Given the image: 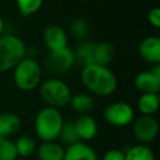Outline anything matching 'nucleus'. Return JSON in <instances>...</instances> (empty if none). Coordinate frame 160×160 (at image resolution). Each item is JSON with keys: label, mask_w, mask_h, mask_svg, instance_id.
<instances>
[{"label": "nucleus", "mask_w": 160, "mask_h": 160, "mask_svg": "<svg viewBox=\"0 0 160 160\" xmlns=\"http://www.w3.org/2000/svg\"><path fill=\"white\" fill-rule=\"evenodd\" d=\"M80 79L90 94L107 98L118 89L116 75L108 66L91 64L83 66L80 72Z\"/></svg>", "instance_id": "obj_1"}, {"label": "nucleus", "mask_w": 160, "mask_h": 160, "mask_svg": "<svg viewBox=\"0 0 160 160\" xmlns=\"http://www.w3.org/2000/svg\"><path fill=\"white\" fill-rule=\"evenodd\" d=\"M64 118L58 109L45 107L38 112L34 120V131L42 142H53L58 139Z\"/></svg>", "instance_id": "obj_2"}, {"label": "nucleus", "mask_w": 160, "mask_h": 160, "mask_svg": "<svg viewBox=\"0 0 160 160\" xmlns=\"http://www.w3.org/2000/svg\"><path fill=\"white\" fill-rule=\"evenodd\" d=\"M27 57V47L19 36L13 34L0 35V73L13 69Z\"/></svg>", "instance_id": "obj_3"}, {"label": "nucleus", "mask_w": 160, "mask_h": 160, "mask_svg": "<svg viewBox=\"0 0 160 160\" xmlns=\"http://www.w3.org/2000/svg\"><path fill=\"white\" fill-rule=\"evenodd\" d=\"M42 67L32 57H25L13 68V82L19 90L30 92L40 87Z\"/></svg>", "instance_id": "obj_4"}, {"label": "nucleus", "mask_w": 160, "mask_h": 160, "mask_svg": "<svg viewBox=\"0 0 160 160\" xmlns=\"http://www.w3.org/2000/svg\"><path fill=\"white\" fill-rule=\"evenodd\" d=\"M40 94L47 107L60 109L69 104L71 90L64 80L59 78H49L40 85Z\"/></svg>", "instance_id": "obj_5"}, {"label": "nucleus", "mask_w": 160, "mask_h": 160, "mask_svg": "<svg viewBox=\"0 0 160 160\" xmlns=\"http://www.w3.org/2000/svg\"><path fill=\"white\" fill-rule=\"evenodd\" d=\"M135 112L131 104L123 101H116L109 104L103 111L104 121L114 127H124L132 124Z\"/></svg>", "instance_id": "obj_6"}, {"label": "nucleus", "mask_w": 160, "mask_h": 160, "mask_svg": "<svg viewBox=\"0 0 160 160\" xmlns=\"http://www.w3.org/2000/svg\"><path fill=\"white\" fill-rule=\"evenodd\" d=\"M159 133V123L153 115H140L133 121V135L140 144L147 145L156 139Z\"/></svg>", "instance_id": "obj_7"}, {"label": "nucleus", "mask_w": 160, "mask_h": 160, "mask_svg": "<svg viewBox=\"0 0 160 160\" xmlns=\"http://www.w3.org/2000/svg\"><path fill=\"white\" fill-rule=\"evenodd\" d=\"M75 54L68 46L57 52H49L46 57V66L48 70L56 75L68 72L75 64Z\"/></svg>", "instance_id": "obj_8"}, {"label": "nucleus", "mask_w": 160, "mask_h": 160, "mask_svg": "<svg viewBox=\"0 0 160 160\" xmlns=\"http://www.w3.org/2000/svg\"><path fill=\"white\" fill-rule=\"evenodd\" d=\"M43 42L49 52H57L68 46V36L58 24H51L43 32Z\"/></svg>", "instance_id": "obj_9"}, {"label": "nucleus", "mask_w": 160, "mask_h": 160, "mask_svg": "<svg viewBox=\"0 0 160 160\" xmlns=\"http://www.w3.org/2000/svg\"><path fill=\"white\" fill-rule=\"evenodd\" d=\"M138 54L146 62L151 65L160 64V38L158 36H147L138 46Z\"/></svg>", "instance_id": "obj_10"}, {"label": "nucleus", "mask_w": 160, "mask_h": 160, "mask_svg": "<svg viewBox=\"0 0 160 160\" xmlns=\"http://www.w3.org/2000/svg\"><path fill=\"white\" fill-rule=\"evenodd\" d=\"M73 126L80 140H91L98 134V123L90 114H81L75 121Z\"/></svg>", "instance_id": "obj_11"}, {"label": "nucleus", "mask_w": 160, "mask_h": 160, "mask_svg": "<svg viewBox=\"0 0 160 160\" xmlns=\"http://www.w3.org/2000/svg\"><path fill=\"white\" fill-rule=\"evenodd\" d=\"M134 85L140 93H159L160 77L151 70L140 71L134 79Z\"/></svg>", "instance_id": "obj_12"}, {"label": "nucleus", "mask_w": 160, "mask_h": 160, "mask_svg": "<svg viewBox=\"0 0 160 160\" xmlns=\"http://www.w3.org/2000/svg\"><path fill=\"white\" fill-rule=\"evenodd\" d=\"M62 160H99L96 150L81 140L71 144L65 149Z\"/></svg>", "instance_id": "obj_13"}, {"label": "nucleus", "mask_w": 160, "mask_h": 160, "mask_svg": "<svg viewBox=\"0 0 160 160\" xmlns=\"http://www.w3.org/2000/svg\"><path fill=\"white\" fill-rule=\"evenodd\" d=\"M36 155L38 160H62L65 155V148L56 140L43 142L36 148Z\"/></svg>", "instance_id": "obj_14"}, {"label": "nucleus", "mask_w": 160, "mask_h": 160, "mask_svg": "<svg viewBox=\"0 0 160 160\" xmlns=\"http://www.w3.org/2000/svg\"><path fill=\"white\" fill-rule=\"evenodd\" d=\"M21 120L16 113L5 112L0 114V137L16 135L21 128Z\"/></svg>", "instance_id": "obj_15"}, {"label": "nucleus", "mask_w": 160, "mask_h": 160, "mask_svg": "<svg viewBox=\"0 0 160 160\" xmlns=\"http://www.w3.org/2000/svg\"><path fill=\"white\" fill-rule=\"evenodd\" d=\"M115 57V47L110 42H100L96 43L93 54V64L108 66L111 64Z\"/></svg>", "instance_id": "obj_16"}, {"label": "nucleus", "mask_w": 160, "mask_h": 160, "mask_svg": "<svg viewBox=\"0 0 160 160\" xmlns=\"http://www.w3.org/2000/svg\"><path fill=\"white\" fill-rule=\"evenodd\" d=\"M69 105L79 115L81 114H89L94 108V99L90 93L79 92L71 96Z\"/></svg>", "instance_id": "obj_17"}, {"label": "nucleus", "mask_w": 160, "mask_h": 160, "mask_svg": "<svg viewBox=\"0 0 160 160\" xmlns=\"http://www.w3.org/2000/svg\"><path fill=\"white\" fill-rule=\"evenodd\" d=\"M159 103L158 93H142L137 101L138 111L142 115H153L159 109Z\"/></svg>", "instance_id": "obj_18"}, {"label": "nucleus", "mask_w": 160, "mask_h": 160, "mask_svg": "<svg viewBox=\"0 0 160 160\" xmlns=\"http://www.w3.org/2000/svg\"><path fill=\"white\" fill-rule=\"evenodd\" d=\"M94 47H96V42H82L78 45L76 51H73L75 54V62L78 64L87 66V65L93 64V54Z\"/></svg>", "instance_id": "obj_19"}, {"label": "nucleus", "mask_w": 160, "mask_h": 160, "mask_svg": "<svg viewBox=\"0 0 160 160\" xmlns=\"http://www.w3.org/2000/svg\"><path fill=\"white\" fill-rule=\"evenodd\" d=\"M123 151L125 153V160H156L153 150L145 144L131 146Z\"/></svg>", "instance_id": "obj_20"}, {"label": "nucleus", "mask_w": 160, "mask_h": 160, "mask_svg": "<svg viewBox=\"0 0 160 160\" xmlns=\"http://www.w3.org/2000/svg\"><path fill=\"white\" fill-rule=\"evenodd\" d=\"M17 148V152L18 156L23 158L31 157L33 153H35L36 151V142L31 136L28 135H22L14 142Z\"/></svg>", "instance_id": "obj_21"}, {"label": "nucleus", "mask_w": 160, "mask_h": 160, "mask_svg": "<svg viewBox=\"0 0 160 160\" xmlns=\"http://www.w3.org/2000/svg\"><path fill=\"white\" fill-rule=\"evenodd\" d=\"M43 1L44 0H16L19 12L24 18H29L40 11Z\"/></svg>", "instance_id": "obj_22"}, {"label": "nucleus", "mask_w": 160, "mask_h": 160, "mask_svg": "<svg viewBox=\"0 0 160 160\" xmlns=\"http://www.w3.org/2000/svg\"><path fill=\"white\" fill-rule=\"evenodd\" d=\"M16 144L8 137H0V160H17Z\"/></svg>", "instance_id": "obj_23"}, {"label": "nucleus", "mask_w": 160, "mask_h": 160, "mask_svg": "<svg viewBox=\"0 0 160 160\" xmlns=\"http://www.w3.org/2000/svg\"><path fill=\"white\" fill-rule=\"evenodd\" d=\"M58 138L60 139V142H65L68 146L71 144H75L77 142H80L79 137L77 135V132L75 129V126H73V122H70V121L64 122Z\"/></svg>", "instance_id": "obj_24"}, {"label": "nucleus", "mask_w": 160, "mask_h": 160, "mask_svg": "<svg viewBox=\"0 0 160 160\" xmlns=\"http://www.w3.org/2000/svg\"><path fill=\"white\" fill-rule=\"evenodd\" d=\"M70 31L76 38H85L89 33V24L83 18H76L70 25Z\"/></svg>", "instance_id": "obj_25"}, {"label": "nucleus", "mask_w": 160, "mask_h": 160, "mask_svg": "<svg viewBox=\"0 0 160 160\" xmlns=\"http://www.w3.org/2000/svg\"><path fill=\"white\" fill-rule=\"evenodd\" d=\"M147 20H148L149 24L153 27L155 29H159L160 28V9L158 7L151 8L148 11L147 14Z\"/></svg>", "instance_id": "obj_26"}, {"label": "nucleus", "mask_w": 160, "mask_h": 160, "mask_svg": "<svg viewBox=\"0 0 160 160\" xmlns=\"http://www.w3.org/2000/svg\"><path fill=\"white\" fill-rule=\"evenodd\" d=\"M102 160H125V153L121 149H110L103 155Z\"/></svg>", "instance_id": "obj_27"}, {"label": "nucleus", "mask_w": 160, "mask_h": 160, "mask_svg": "<svg viewBox=\"0 0 160 160\" xmlns=\"http://www.w3.org/2000/svg\"><path fill=\"white\" fill-rule=\"evenodd\" d=\"M3 30H5V21H3V19L0 17V35H2Z\"/></svg>", "instance_id": "obj_28"}, {"label": "nucleus", "mask_w": 160, "mask_h": 160, "mask_svg": "<svg viewBox=\"0 0 160 160\" xmlns=\"http://www.w3.org/2000/svg\"><path fill=\"white\" fill-rule=\"evenodd\" d=\"M76 1H80V2H82V1H87V0H76Z\"/></svg>", "instance_id": "obj_29"}]
</instances>
